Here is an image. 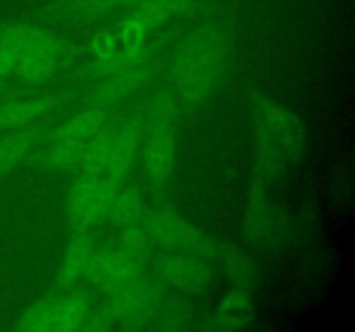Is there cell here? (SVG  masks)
<instances>
[{
	"instance_id": "1",
	"label": "cell",
	"mask_w": 355,
	"mask_h": 332,
	"mask_svg": "<svg viewBox=\"0 0 355 332\" xmlns=\"http://www.w3.org/2000/svg\"><path fill=\"white\" fill-rule=\"evenodd\" d=\"M229 38L218 26H200L184 38L172 66L175 92L186 102H200L214 90L225 68Z\"/></svg>"
},
{
	"instance_id": "2",
	"label": "cell",
	"mask_w": 355,
	"mask_h": 332,
	"mask_svg": "<svg viewBox=\"0 0 355 332\" xmlns=\"http://www.w3.org/2000/svg\"><path fill=\"white\" fill-rule=\"evenodd\" d=\"M142 140V123L125 121L104 130L89 145L80 159V175L92 176L106 185L118 189L120 180L130 168Z\"/></svg>"
},
{
	"instance_id": "3",
	"label": "cell",
	"mask_w": 355,
	"mask_h": 332,
	"mask_svg": "<svg viewBox=\"0 0 355 332\" xmlns=\"http://www.w3.org/2000/svg\"><path fill=\"white\" fill-rule=\"evenodd\" d=\"M262 166L276 172L284 163L297 158L302 151V123L276 100L262 99L255 107Z\"/></svg>"
},
{
	"instance_id": "4",
	"label": "cell",
	"mask_w": 355,
	"mask_h": 332,
	"mask_svg": "<svg viewBox=\"0 0 355 332\" xmlns=\"http://www.w3.org/2000/svg\"><path fill=\"white\" fill-rule=\"evenodd\" d=\"M110 294V299L96 313H89L82 327L106 329L139 320L159 306L163 293L155 280L146 279L141 273L137 279Z\"/></svg>"
},
{
	"instance_id": "5",
	"label": "cell",
	"mask_w": 355,
	"mask_h": 332,
	"mask_svg": "<svg viewBox=\"0 0 355 332\" xmlns=\"http://www.w3.org/2000/svg\"><path fill=\"white\" fill-rule=\"evenodd\" d=\"M110 114L106 107L94 104L89 109L75 114L58 128L52 145L45 154L49 168L68 169L78 166L94 138L107 128Z\"/></svg>"
},
{
	"instance_id": "6",
	"label": "cell",
	"mask_w": 355,
	"mask_h": 332,
	"mask_svg": "<svg viewBox=\"0 0 355 332\" xmlns=\"http://www.w3.org/2000/svg\"><path fill=\"white\" fill-rule=\"evenodd\" d=\"M89 313V299L83 294H58L28 308L16 329L23 332H69L82 329Z\"/></svg>"
},
{
	"instance_id": "7",
	"label": "cell",
	"mask_w": 355,
	"mask_h": 332,
	"mask_svg": "<svg viewBox=\"0 0 355 332\" xmlns=\"http://www.w3.org/2000/svg\"><path fill=\"white\" fill-rule=\"evenodd\" d=\"M141 227L148 234L149 241L158 242L168 251L214 255V244L210 239L177 210L156 208L141 218Z\"/></svg>"
},
{
	"instance_id": "8",
	"label": "cell",
	"mask_w": 355,
	"mask_h": 332,
	"mask_svg": "<svg viewBox=\"0 0 355 332\" xmlns=\"http://www.w3.org/2000/svg\"><path fill=\"white\" fill-rule=\"evenodd\" d=\"M211 256L189 251H168L158 256L156 275L166 286L184 293H201L214 280Z\"/></svg>"
},
{
	"instance_id": "9",
	"label": "cell",
	"mask_w": 355,
	"mask_h": 332,
	"mask_svg": "<svg viewBox=\"0 0 355 332\" xmlns=\"http://www.w3.org/2000/svg\"><path fill=\"white\" fill-rule=\"evenodd\" d=\"M153 75L151 55L148 52L135 50L116 64L110 76L94 90L92 100L96 106H111L127 99L149 82Z\"/></svg>"
},
{
	"instance_id": "10",
	"label": "cell",
	"mask_w": 355,
	"mask_h": 332,
	"mask_svg": "<svg viewBox=\"0 0 355 332\" xmlns=\"http://www.w3.org/2000/svg\"><path fill=\"white\" fill-rule=\"evenodd\" d=\"M118 189L92 176L80 175L66 203V218L75 230H87L106 214L111 197Z\"/></svg>"
},
{
	"instance_id": "11",
	"label": "cell",
	"mask_w": 355,
	"mask_h": 332,
	"mask_svg": "<svg viewBox=\"0 0 355 332\" xmlns=\"http://www.w3.org/2000/svg\"><path fill=\"white\" fill-rule=\"evenodd\" d=\"M66 57V44L51 31L38 28L33 40L28 45L23 59L14 75L28 83H42L51 78L62 66Z\"/></svg>"
},
{
	"instance_id": "12",
	"label": "cell",
	"mask_w": 355,
	"mask_h": 332,
	"mask_svg": "<svg viewBox=\"0 0 355 332\" xmlns=\"http://www.w3.org/2000/svg\"><path fill=\"white\" fill-rule=\"evenodd\" d=\"M141 273L142 266L137 258L120 249H113L106 252L96 251L85 273V279L94 286L113 293L137 279Z\"/></svg>"
},
{
	"instance_id": "13",
	"label": "cell",
	"mask_w": 355,
	"mask_h": 332,
	"mask_svg": "<svg viewBox=\"0 0 355 332\" xmlns=\"http://www.w3.org/2000/svg\"><path fill=\"white\" fill-rule=\"evenodd\" d=\"M177 140L173 123H155L149 127L144 145V169L153 185H163L175 165Z\"/></svg>"
},
{
	"instance_id": "14",
	"label": "cell",
	"mask_w": 355,
	"mask_h": 332,
	"mask_svg": "<svg viewBox=\"0 0 355 332\" xmlns=\"http://www.w3.org/2000/svg\"><path fill=\"white\" fill-rule=\"evenodd\" d=\"M94 255H96V248H94L92 239L85 234V230H76L75 237L71 239L61 259L58 273L59 287L68 290L76 282L85 279V273L89 270Z\"/></svg>"
},
{
	"instance_id": "15",
	"label": "cell",
	"mask_w": 355,
	"mask_h": 332,
	"mask_svg": "<svg viewBox=\"0 0 355 332\" xmlns=\"http://www.w3.org/2000/svg\"><path fill=\"white\" fill-rule=\"evenodd\" d=\"M37 31L38 26L23 23L0 26V80L16 73L17 64Z\"/></svg>"
},
{
	"instance_id": "16",
	"label": "cell",
	"mask_w": 355,
	"mask_h": 332,
	"mask_svg": "<svg viewBox=\"0 0 355 332\" xmlns=\"http://www.w3.org/2000/svg\"><path fill=\"white\" fill-rule=\"evenodd\" d=\"M54 107V99L40 97V99L12 100L0 104V130H16V128L30 127L40 121Z\"/></svg>"
},
{
	"instance_id": "17",
	"label": "cell",
	"mask_w": 355,
	"mask_h": 332,
	"mask_svg": "<svg viewBox=\"0 0 355 332\" xmlns=\"http://www.w3.org/2000/svg\"><path fill=\"white\" fill-rule=\"evenodd\" d=\"M104 216L116 228H128L141 223L142 199L135 189H123L111 197Z\"/></svg>"
},
{
	"instance_id": "18",
	"label": "cell",
	"mask_w": 355,
	"mask_h": 332,
	"mask_svg": "<svg viewBox=\"0 0 355 332\" xmlns=\"http://www.w3.org/2000/svg\"><path fill=\"white\" fill-rule=\"evenodd\" d=\"M35 131H17L0 140V175L16 168L30 154L35 144Z\"/></svg>"
},
{
	"instance_id": "19",
	"label": "cell",
	"mask_w": 355,
	"mask_h": 332,
	"mask_svg": "<svg viewBox=\"0 0 355 332\" xmlns=\"http://www.w3.org/2000/svg\"><path fill=\"white\" fill-rule=\"evenodd\" d=\"M252 315V301L245 289H236L222 299L217 318L227 329H238L248 322Z\"/></svg>"
},
{
	"instance_id": "20",
	"label": "cell",
	"mask_w": 355,
	"mask_h": 332,
	"mask_svg": "<svg viewBox=\"0 0 355 332\" xmlns=\"http://www.w3.org/2000/svg\"><path fill=\"white\" fill-rule=\"evenodd\" d=\"M222 266L229 280L236 284L239 289H246L255 279V268L248 256L236 248H227L222 251Z\"/></svg>"
},
{
	"instance_id": "21",
	"label": "cell",
	"mask_w": 355,
	"mask_h": 332,
	"mask_svg": "<svg viewBox=\"0 0 355 332\" xmlns=\"http://www.w3.org/2000/svg\"><path fill=\"white\" fill-rule=\"evenodd\" d=\"M248 227L250 234L257 237V242H262L263 239H270V235L277 234V221L276 213H274V206L266 204L263 201H257L252 206L248 214Z\"/></svg>"
},
{
	"instance_id": "22",
	"label": "cell",
	"mask_w": 355,
	"mask_h": 332,
	"mask_svg": "<svg viewBox=\"0 0 355 332\" xmlns=\"http://www.w3.org/2000/svg\"><path fill=\"white\" fill-rule=\"evenodd\" d=\"M135 0H68L69 12L78 17H101L120 7H132Z\"/></svg>"
},
{
	"instance_id": "23",
	"label": "cell",
	"mask_w": 355,
	"mask_h": 332,
	"mask_svg": "<svg viewBox=\"0 0 355 332\" xmlns=\"http://www.w3.org/2000/svg\"><path fill=\"white\" fill-rule=\"evenodd\" d=\"M149 237L144 232V228L141 225H134V227L121 228V235L118 239V248L120 251L127 252V255L134 256L139 261L142 259V256L148 251Z\"/></svg>"
}]
</instances>
